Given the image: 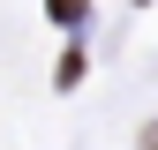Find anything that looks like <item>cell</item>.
Returning a JSON list of instances; mask_svg holds the SVG:
<instances>
[{
  "label": "cell",
  "mask_w": 158,
  "mask_h": 150,
  "mask_svg": "<svg viewBox=\"0 0 158 150\" xmlns=\"http://www.w3.org/2000/svg\"><path fill=\"white\" fill-rule=\"evenodd\" d=\"M143 150H158V120H151V128H143Z\"/></svg>",
  "instance_id": "cell-2"
},
{
  "label": "cell",
  "mask_w": 158,
  "mask_h": 150,
  "mask_svg": "<svg viewBox=\"0 0 158 150\" xmlns=\"http://www.w3.org/2000/svg\"><path fill=\"white\" fill-rule=\"evenodd\" d=\"M45 15H53V23H83V15H90V0H45Z\"/></svg>",
  "instance_id": "cell-1"
}]
</instances>
